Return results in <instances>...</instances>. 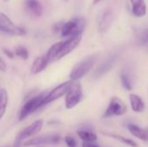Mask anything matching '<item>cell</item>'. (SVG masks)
Instances as JSON below:
<instances>
[{
  "instance_id": "1",
  "label": "cell",
  "mask_w": 148,
  "mask_h": 147,
  "mask_svg": "<svg viewBox=\"0 0 148 147\" xmlns=\"http://www.w3.org/2000/svg\"><path fill=\"white\" fill-rule=\"evenodd\" d=\"M86 27V19L84 16H75L63 23L61 27V35L62 37L82 35Z\"/></svg>"
},
{
  "instance_id": "2",
  "label": "cell",
  "mask_w": 148,
  "mask_h": 147,
  "mask_svg": "<svg viewBox=\"0 0 148 147\" xmlns=\"http://www.w3.org/2000/svg\"><path fill=\"white\" fill-rule=\"evenodd\" d=\"M97 61V55H88L85 58H83L82 61H80L71 70L69 77L71 79L72 81L80 80L81 78H82L85 75H87L91 68H93V66L95 65V63Z\"/></svg>"
},
{
  "instance_id": "3",
  "label": "cell",
  "mask_w": 148,
  "mask_h": 147,
  "mask_svg": "<svg viewBox=\"0 0 148 147\" xmlns=\"http://www.w3.org/2000/svg\"><path fill=\"white\" fill-rule=\"evenodd\" d=\"M46 95H47L46 94L42 93V94H40L37 96H35L32 99L29 100L23 106V107H22V109H21V111L19 113V120H24L30 113H34L40 107L43 106V101H44Z\"/></svg>"
},
{
  "instance_id": "4",
  "label": "cell",
  "mask_w": 148,
  "mask_h": 147,
  "mask_svg": "<svg viewBox=\"0 0 148 147\" xmlns=\"http://www.w3.org/2000/svg\"><path fill=\"white\" fill-rule=\"evenodd\" d=\"M0 31L10 35V36H23L25 35V30L16 25L4 13L0 12Z\"/></svg>"
},
{
  "instance_id": "5",
  "label": "cell",
  "mask_w": 148,
  "mask_h": 147,
  "mask_svg": "<svg viewBox=\"0 0 148 147\" xmlns=\"http://www.w3.org/2000/svg\"><path fill=\"white\" fill-rule=\"evenodd\" d=\"M82 98V88L79 83L74 82L72 83L70 88L66 94L65 99V106L67 109H71L75 107L78 103H80Z\"/></svg>"
},
{
  "instance_id": "6",
  "label": "cell",
  "mask_w": 148,
  "mask_h": 147,
  "mask_svg": "<svg viewBox=\"0 0 148 147\" xmlns=\"http://www.w3.org/2000/svg\"><path fill=\"white\" fill-rule=\"evenodd\" d=\"M42 125H43V120H37L34 121L31 125H29V126L24 128L16 136L15 142H14V147H19L21 143L23 142V140H24L25 139L39 133L42 127Z\"/></svg>"
},
{
  "instance_id": "7",
  "label": "cell",
  "mask_w": 148,
  "mask_h": 147,
  "mask_svg": "<svg viewBox=\"0 0 148 147\" xmlns=\"http://www.w3.org/2000/svg\"><path fill=\"white\" fill-rule=\"evenodd\" d=\"M127 107L123 101L118 97H113L109 102L108 107L105 111L104 117L109 118L113 116H121L127 113Z\"/></svg>"
},
{
  "instance_id": "8",
  "label": "cell",
  "mask_w": 148,
  "mask_h": 147,
  "mask_svg": "<svg viewBox=\"0 0 148 147\" xmlns=\"http://www.w3.org/2000/svg\"><path fill=\"white\" fill-rule=\"evenodd\" d=\"M81 41H82V35L73 36H70L68 40L63 41L62 46L60 51L58 52L55 61L60 60L61 58L66 56L70 52H72L79 45Z\"/></svg>"
},
{
  "instance_id": "9",
  "label": "cell",
  "mask_w": 148,
  "mask_h": 147,
  "mask_svg": "<svg viewBox=\"0 0 148 147\" xmlns=\"http://www.w3.org/2000/svg\"><path fill=\"white\" fill-rule=\"evenodd\" d=\"M73 81H68L66 82H63L62 84H60L59 86H57L56 88H55L49 94H48L43 101V105H46L48 103H50L57 99H60L62 96L65 95L69 89L70 88L71 85H72Z\"/></svg>"
},
{
  "instance_id": "10",
  "label": "cell",
  "mask_w": 148,
  "mask_h": 147,
  "mask_svg": "<svg viewBox=\"0 0 148 147\" xmlns=\"http://www.w3.org/2000/svg\"><path fill=\"white\" fill-rule=\"evenodd\" d=\"M61 141V137L58 135H44L28 139L23 142V146H39V145H55Z\"/></svg>"
},
{
  "instance_id": "11",
  "label": "cell",
  "mask_w": 148,
  "mask_h": 147,
  "mask_svg": "<svg viewBox=\"0 0 148 147\" xmlns=\"http://www.w3.org/2000/svg\"><path fill=\"white\" fill-rule=\"evenodd\" d=\"M118 55H112L110 56H108L99 67L98 68L95 70L94 75L95 78H100L102 75H104L106 73H108V71H110L112 69V68L114 67V65L115 64L116 61H117Z\"/></svg>"
},
{
  "instance_id": "12",
  "label": "cell",
  "mask_w": 148,
  "mask_h": 147,
  "mask_svg": "<svg viewBox=\"0 0 148 147\" xmlns=\"http://www.w3.org/2000/svg\"><path fill=\"white\" fill-rule=\"evenodd\" d=\"M114 20V13L112 10L108 9L104 10L99 19V30L101 33H105L110 28Z\"/></svg>"
},
{
  "instance_id": "13",
  "label": "cell",
  "mask_w": 148,
  "mask_h": 147,
  "mask_svg": "<svg viewBox=\"0 0 148 147\" xmlns=\"http://www.w3.org/2000/svg\"><path fill=\"white\" fill-rule=\"evenodd\" d=\"M132 3V12L137 17H142L147 14V5L145 0H130Z\"/></svg>"
},
{
  "instance_id": "14",
  "label": "cell",
  "mask_w": 148,
  "mask_h": 147,
  "mask_svg": "<svg viewBox=\"0 0 148 147\" xmlns=\"http://www.w3.org/2000/svg\"><path fill=\"white\" fill-rule=\"evenodd\" d=\"M24 5L26 10L36 16H40L42 14V6L38 0H25Z\"/></svg>"
},
{
  "instance_id": "15",
  "label": "cell",
  "mask_w": 148,
  "mask_h": 147,
  "mask_svg": "<svg viewBox=\"0 0 148 147\" xmlns=\"http://www.w3.org/2000/svg\"><path fill=\"white\" fill-rule=\"evenodd\" d=\"M49 64V61L47 60V58L45 56H40L37 57L32 63L31 68H30V72L32 75H36L40 72H42V70H44V68H46V67Z\"/></svg>"
},
{
  "instance_id": "16",
  "label": "cell",
  "mask_w": 148,
  "mask_h": 147,
  "mask_svg": "<svg viewBox=\"0 0 148 147\" xmlns=\"http://www.w3.org/2000/svg\"><path fill=\"white\" fill-rule=\"evenodd\" d=\"M130 104L133 111L135 113H142L145 110V102L139 95L135 94H131L129 95Z\"/></svg>"
},
{
  "instance_id": "17",
  "label": "cell",
  "mask_w": 148,
  "mask_h": 147,
  "mask_svg": "<svg viewBox=\"0 0 148 147\" xmlns=\"http://www.w3.org/2000/svg\"><path fill=\"white\" fill-rule=\"evenodd\" d=\"M128 130L131 133L132 135H134V137L147 141V131L146 129H143L136 125H128Z\"/></svg>"
},
{
  "instance_id": "18",
  "label": "cell",
  "mask_w": 148,
  "mask_h": 147,
  "mask_svg": "<svg viewBox=\"0 0 148 147\" xmlns=\"http://www.w3.org/2000/svg\"><path fill=\"white\" fill-rule=\"evenodd\" d=\"M62 43H63V42H58L53 44L49 48V49L47 52V55H45V57L47 58V60L49 61V62L55 61V59H56L58 52L60 51V49H61V48L62 46Z\"/></svg>"
},
{
  "instance_id": "19",
  "label": "cell",
  "mask_w": 148,
  "mask_h": 147,
  "mask_svg": "<svg viewBox=\"0 0 148 147\" xmlns=\"http://www.w3.org/2000/svg\"><path fill=\"white\" fill-rule=\"evenodd\" d=\"M8 104V94L6 89H2L0 92V120L4 115Z\"/></svg>"
},
{
  "instance_id": "20",
  "label": "cell",
  "mask_w": 148,
  "mask_h": 147,
  "mask_svg": "<svg viewBox=\"0 0 148 147\" xmlns=\"http://www.w3.org/2000/svg\"><path fill=\"white\" fill-rule=\"evenodd\" d=\"M103 134H105L107 136H109V137H112V138H114V139H117L119 141H121L122 143H124L127 146H129L131 147L139 146L138 144L134 140L130 139H127V138H125L123 136H120V135H116V134H110V133H103Z\"/></svg>"
},
{
  "instance_id": "21",
  "label": "cell",
  "mask_w": 148,
  "mask_h": 147,
  "mask_svg": "<svg viewBox=\"0 0 148 147\" xmlns=\"http://www.w3.org/2000/svg\"><path fill=\"white\" fill-rule=\"evenodd\" d=\"M78 136L84 141V142H95L97 139V136L90 132L88 131H78L77 132Z\"/></svg>"
},
{
  "instance_id": "22",
  "label": "cell",
  "mask_w": 148,
  "mask_h": 147,
  "mask_svg": "<svg viewBox=\"0 0 148 147\" xmlns=\"http://www.w3.org/2000/svg\"><path fill=\"white\" fill-rule=\"evenodd\" d=\"M14 54L22 60H27L29 58V51H28V49L25 47L22 46V45H18V46H16L15 48Z\"/></svg>"
},
{
  "instance_id": "23",
  "label": "cell",
  "mask_w": 148,
  "mask_h": 147,
  "mask_svg": "<svg viewBox=\"0 0 148 147\" xmlns=\"http://www.w3.org/2000/svg\"><path fill=\"white\" fill-rule=\"evenodd\" d=\"M121 83H122L123 88L126 90H128V91L132 90L133 84H132V81H131V79H130L129 75L127 74L122 73L121 75Z\"/></svg>"
},
{
  "instance_id": "24",
  "label": "cell",
  "mask_w": 148,
  "mask_h": 147,
  "mask_svg": "<svg viewBox=\"0 0 148 147\" xmlns=\"http://www.w3.org/2000/svg\"><path fill=\"white\" fill-rule=\"evenodd\" d=\"M65 142L68 145L69 147H75L76 146V141L74 138L70 136H66L65 137Z\"/></svg>"
},
{
  "instance_id": "25",
  "label": "cell",
  "mask_w": 148,
  "mask_h": 147,
  "mask_svg": "<svg viewBox=\"0 0 148 147\" xmlns=\"http://www.w3.org/2000/svg\"><path fill=\"white\" fill-rule=\"evenodd\" d=\"M6 69H7V66H6L5 62H3V60L0 57V70L4 72V71H6Z\"/></svg>"
},
{
  "instance_id": "26",
  "label": "cell",
  "mask_w": 148,
  "mask_h": 147,
  "mask_svg": "<svg viewBox=\"0 0 148 147\" xmlns=\"http://www.w3.org/2000/svg\"><path fill=\"white\" fill-rule=\"evenodd\" d=\"M82 147H100L98 145L94 144L92 142H83Z\"/></svg>"
},
{
  "instance_id": "27",
  "label": "cell",
  "mask_w": 148,
  "mask_h": 147,
  "mask_svg": "<svg viewBox=\"0 0 148 147\" xmlns=\"http://www.w3.org/2000/svg\"><path fill=\"white\" fill-rule=\"evenodd\" d=\"M3 52H4V54L8 56V57H10V58H14V53H12L10 50H9V49H3Z\"/></svg>"
},
{
  "instance_id": "28",
  "label": "cell",
  "mask_w": 148,
  "mask_h": 147,
  "mask_svg": "<svg viewBox=\"0 0 148 147\" xmlns=\"http://www.w3.org/2000/svg\"><path fill=\"white\" fill-rule=\"evenodd\" d=\"M101 1H102V0H94V1H93V3H94V4H97V3H99Z\"/></svg>"
},
{
  "instance_id": "29",
  "label": "cell",
  "mask_w": 148,
  "mask_h": 147,
  "mask_svg": "<svg viewBox=\"0 0 148 147\" xmlns=\"http://www.w3.org/2000/svg\"><path fill=\"white\" fill-rule=\"evenodd\" d=\"M3 2H8L9 0H3Z\"/></svg>"
}]
</instances>
